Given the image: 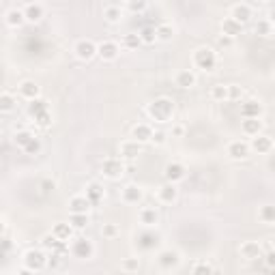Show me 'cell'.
<instances>
[{
  "label": "cell",
  "instance_id": "6da1fadb",
  "mask_svg": "<svg viewBox=\"0 0 275 275\" xmlns=\"http://www.w3.org/2000/svg\"><path fill=\"white\" fill-rule=\"evenodd\" d=\"M146 114L157 120V123H168V120L174 116V101L168 97H157L155 101H151L146 108Z\"/></svg>",
  "mask_w": 275,
  "mask_h": 275
},
{
  "label": "cell",
  "instance_id": "7a4b0ae2",
  "mask_svg": "<svg viewBox=\"0 0 275 275\" xmlns=\"http://www.w3.org/2000/svg\"><path fill=\"white\" fill-rule=\"evenodd\" d=\"M193 65L202 71H213L217 65V56L211 47H198L196 52H193Z\"/></svg>",
  "mask_w": 275,
  "mask_h": 275
},
{
  "label": "cell",
  "instance_id": "3957f363",
  "mask_svg": "<svg viewBox=\"0 0 275 275\" xmlns=\"http://www.w3.org/2000/svg\"><path fill=\"white\" fill-rule=\"evenodd\" d=\"M24 267L30 269L33 273L37 271H43L47 267V256L41 252V249H28L24 254Z\"/></svg>",
  "mask_w": 275,
  "mask_h": 275
},
{
  "label": "cell",
  "instance_id": "277c9868",
  "mask_svg": "<svg viewBox=\"0 0 275 275\" xmlns=\"http://www.w3.org/2000/svg\"><path fill=\"white\" fill-rule=\"evenodd\" d=\"M101 174L112 179V181H116L125 174V164H123V159H118V157H108L104 159V164H101Z\"/></svg>",
  "mask_w": 275,
  "mask_h": 275
},
{
  "label": "cell",
  "instance_id": "5b68a950",
  "mask_svg": "<svg viewBox=\"0 0 275 275\" xmlns=\"http://www.w3.org/2000/svg\"><path fill=\"white\" fill-rule=\"evenodd\" d=\"M71 254H73L76 258H80V260L93 258V254H95L93 241H88V239H78V241H73V245H71Z\"/></svg>",
  "mask_w": 275,
  "mask_h": 275
},
{
  "label": "cell",
  "instance_id": "8992f818",
  "mask_svg": "<svg viewBox=\"0 0 275 275\" xmlns=\"http://www.w3.org/2000/svg\"><path fill=\"white\" fill-rule=\"evenodd\" d=\"M73 52L80 60H90L97 56V45H95V41H90V39H80L73 45Z\"/></svg>",
  "mask_w": 275,
  "mask_h": 275
},
{
  "label": "cell",
  "instance_id": "52a82bcc",
  "mask_svg": "<svg viewBox=\"0 0 275 275\" xmlns=\"http://www.w3.org/2000/svg\"><path fill=\"white\" fill-rule=\"evenodd\" d=\"M230 17L234 19L237 24H241V26H245L249 19L254 17V11H252V7L247 5V3H237L232 9H230Z\"/></svg>",
  "mask_w": 275,
  "mask_h": 275
},
{
  "label": "cell",
  "instance_id": "ba28073f",
  "mask_svg": "<svg viewBox=\"0 0 275 275\" xmlns=\"http://www.w3.org/2000/svg\"><path fill=\"white\" fill-rule=\"evenodd\" d=\"M120 54V47L116 41H101L97 45V56H101V60H106V63H112V60H116Z\"/></svg>",
  "mask_w": 275,
  "mask_h": 275
},
{
  "label": "cell",
  "instance_id": "9c48e42d",
  "mask_svg": "<svg viewBox=\"0 0 275 275\" xmlns=\"http://www.w3.org/2000/svg\"><path fill=\"white\" fill-rule=\"evenodd\" d=\"M179 262H181V256H179V252H174V249H161L159 254H157V264L161 269H174V267H179Z\"/></svg>",
  "mask_w": 275,
  "mask_h": 275
},
{
  "label": "cell",
  "instance_id": "30bf717a",
  "mask_svg": "<svg viewBox=\"0 0 275 275\" xmlns=\"http://www.w3.org/2000/svg\"><path fill=\"white\" fill-rule=\"evenodd\" d=\"M164 177L168 183H172V185H177L179 181L185 179V166L179 164V161H170V164L164 168Z\"/></svg>",
  "mask_w": 275,
  "mask_h": 275
},
{
  "label": "cell",
  "instance_id": "8fae6325",
  "mask_svg": "<svg viewBox=\"0 0 275 275\" xmlns=\"http://www.w3.org/2000/svg\"><path fill=\"white\" fill-rule=\"evenodd\" d=\"M228 157L234 161H241V159H247L249 157V144L243 140H234L228 144Z\"/></svg>",
  "mask_w": 275,
  "mask_h": 275
},
{
  "label": "cell",
  "instance_id": "7c38bea8",
  "mask_svg": "<svg viewBox=\"0 0 275 275\" xmlns=\"http://www.w3.org/2000/svg\"><path fill=\"white\" fill-rule=\"evenodd\" d=\"M22 13H24V19H26V22H30V24H37L39 19L43 17V13H45V7H43L41 3H28V5L22 9Z\"/></svg>",
  "mask_w": 275,
  "mask_h": 275
},
{
  "label": "cell",
  "instance_id": "4fadbf2b",
  "mask_svg": "<svg viewBox=\"0 0 275 275\" xmlns=\"http://www.w3.org/2000/svg\"><path fill=\"white\" fill-rule=\"evenodd\" d=\"M241 116L243 118H260L262 116V104L256 99H247L241 104Z\"/></svg>",
  "mask_w": 275,
  "mask_h": 275
},
{
  "label": "cell",
  "instance_id": "5bb4252c",
  "mask_svg": "<svg viewBox=\"0 0 275 275\" xmlns=\"http://www.w3.org/2000/svg\"><path fill=\"white\" fill-rule=\"evenodd\" d=\"M271 148H273V140H271V136H262V134H258V136H254V138H252L249 151H256V153H260V155H264V153H271Z\"/></svg>",
  "mask_w": 275,
  "mask_h": 275
},
{
  "label": "cell",
  "instance_id": "9a60e30c",
  "mask_svg": "<svg viewBox=\"0 0 275 275\" xmlns=\"http://www.w3.org/2000/svg\"><path fill=\"white\" fill-rule=\"evenodd\" d=\"M19 95H22L24 99H28V101L39 99L41 97V86H39L37 82H33V80H24V82L19 84Z\"/></svg>",
  "mask_w": 275,
  "mask_h": 275
},
{
  "label": "cell",
  "instance_id": "2e32d148",
  "mask_svg": "<svg viewBox=\"0 0 275 275\" xmlns=\"http://www.w3.org/2000/svg\"><path fill=\"white\" fill-rule=\"evenodd\" d=\"M241 256L245 258V260H256L262 256V247H260V243L258 241H245L241 245Z\"/></svg>",
  "mask_w": 275,
  "mask_h": 275
},
{
  "label": "cell",
  "instance_id": "e0dca14e",
  "mask_svg": "<svg viewBox=\"0 0 275 275\" xmlns=\"http://www.w3.org/2000/svg\"><path fill=\"white\" fill-rule=\"evenodd\" d=\"M118 153H120V159H136L142 153V144H138L134 140H125L123 144H120Z\"/></svg>",
  "mask_w": 275,
  "mask_h": 275
},
{
  "label": "cell",
  "instance_id": "ac0fdd59",
  "mask_svg": "<svg viewBox=\"0 0 275 275\" xmlns=\"http://www.w3.org/2000/svg\"><path fill=\"white\" fill-rule=\"evenodd\" d=\"M131 138H134V142H138V144L151 142V138H153V127L140 123V125H136L134 129H131Z\"/></svg>",
  "mask_w": 275,
  "mask_h": 275
},
{
  "label": "cell",
  "instance_id": "d6986e66",
  "mask_svg": "<svg viewBox=\"0 0 275 275\" xmlns=\"http://www.w3.org/2000/svg\"><path fill=\"white\" fill-rule=\"evenodd\" d=\"M144 198V191H142V187L140 185H127L125 189H123V202H127V205H138V202Z\"/></svg>",
  "mask_w": 275,
  "mask_h": 275
},
{
  "label": "cell",
  "instance_id": "ffe728a7",
  "mask_svg": "<svg viewBox=\"0 0 275 275\" xmlns=\"http://www.w3.org/2000/svg\"><path fill=\"white\" fill-rule=\"evenodd\" d=\"M174 84L179 88H193V86H196V73L189 71V69H183V71H179V73H177Z\"/></svg>",
  "mask_w": 275,
  "mask_h": 275
},
{
  "label": "cell",
  "instance_id": "44dd1931",
  "mask_svg": "<svg viewBox=\"0 0 275 275\" xmlns=\"http://www.w3.org/2000/svg\"><path fill=\"white\" fill-rule=\"evenodd\" d=\"M157 196H159L161 202H166V205H172V202L179 198V189H177V185H172V183H166V185L159 187Z\"/></svg>",
  "mask_w": 275,
  "mask_h": 275
},
{
  "label": "cell",
  "instance_id": "7402d4cb",
  "mask_svg": "<svg viewBox=\"0 0 275 275\" xmlns=\"http://www.w3.org/2000/svg\"><path fill=\"white\" fill-rule=\"evenodd\" d=\"M104 19L108 24H118L123 19V7L120 5H106L104 7Z\"/></svg>",
  "mask_w": 275,
  "mask_h": 275
},
{
  "label": "cell",
  "instance_id": "603a6c76",
  "mask_svg": "<svg viewBox=\"0 0 275 275\" xmlns=\"http://www.w3.org/2000/svg\"><path fill=\"white\" fill-rule=\"evenodd\" d=\"M86 200L90 202V207H97L101 200H104V187L99 185V183H90V185L86 187Z\"/></svg>",
  "mask_w": 275,
  "mask_h": 275
},
{
  "label": "cell",
  "instance_id": "cb8c5ba5",
  "mask_svg": "<svg viewBox=\"0 0 275 275\" xmlns=\"http://www.w3.org/2000/svg\"><path fill=\"white\" fill-rule=\"evenodd\" d=\"M69 209L71 213H80V215H88L90 202L86 200V196H73L69 200Z\"/></svg>",
  "mask_w": 275,
  "mask_h": 275
},
{
  "label": "cell",
  "instance_id": "d4e9b609",
  "mask_svg": "<svg viewBox=\"0 0 275 275\" xmlns=\"http://www.w3.org/2000/svg\"><path fill=\"white\" fill-rule=\"evenodd\" d=\"M157 243H159V237H157L155 232H142L140 237H138V247H140V249H144V252L155 249V247H157Z\"/></svg>",
  "mask_w": 275,
  "mask_h": 275
},
{
  "label": "cell",
  "instance_id": "484cf974",
  "mask_svg": "<svg viewBox=\"0 0 275 275\" xmlns=\"http://www.w3.org/2000/svg\"><path fill=\"white\" fill-rule=\"evenodd\" d=\"M243 33V26L241 24H237L232 17H226L221 22V35H226V37H230V39H234L237 35H241Z\"/></svg>",
  "mask_w": 275,
  "mask_h": 275
},
{
  "label": "cell",
  "instance_id": "4316f807",
  "mask_svg": "<svg viewBox=\"0 0 275 275\" xmlns=\"http://www.w3.org/2000/svg\"><path fill=\"white\" fill-rule=\"evenodd\" d=\"M241 129H243V134L245 136H258L260 131H262V120L260 118H245L243 120V125H241Z\"/></svg>",
  "mask_w": 275,
  "mask_h": 275
},
{
  "label": "cell",
  "instance_id": "83f0119b",
  "mask_svg": "<svg viewBox=\"0 0 275 275\" xmlns=\"http://www.w3.org/2000/svg\"><path fill=\"white\" fill-rule=\"evenodd\" d=\"M5 22L11 26V28H19V26L26 22V19H24V13H22V9H15V7H13V9H9L7 15H5Z\"/></svg>",
  "mask_w": 275,
  "mask_h": 275
},
{
  "label": "cell",
  "instance_id": "f1b7e54d",
  "mask_svg": "<svg viewBox=\"0 0 275 275\" xmlns=\"http://www.w3.org/2000/svg\"><path fill=\"white\" fill-rule=\"evenodd\" d=\"M17 108V99L11 93H3L0 95V114H11Z\"/></svg>",
  "mask_w": 275,
  "mask_h": 275
},
{
  "label": "cell",
  "instance_id": "f546056e",
  "mask_svg": "<svg viewBox=\"0 0 275 275\" xmlns=\"http://www.w3.org/2000/svg\"><path fill=\"white\" fill-rule=\"evenodd\" d=\"M43 112H49V106H47V101L43 97H39V99H33L28 104V114L30 116H39V114H43Z\"/></svg>",
  "mask_w": 275,
  "mask_h": 275
},
{
  "label": "cell",
  "instance_id": "4dcf8cb0",
  "mask_svg": "<svg viewBox=\"0 0 275 275\" xmlns=\"http://www.w3.org/2000/svg\"><path fill=\"white\" fill-rule=\"evenodd\" d=\"M140 221L144 223V226H155V223L159 221V213H157V209H153V207L142 209V211H140Z\"/></svg>",
  "mask_w": 275,
  "mask_h": 275
},
{
  "label": "cell",
  "instance_id": "1f68e13d",
  "mask_svg": "<svg viewBox=\"0 0 275 275\" xmlns=\"http://www.w3.org/2000/svg\"><path fill=\"white\" fill-rule=\"evenodd\" d=\"M52 234H54L58 241H65L67 243L71 237H73V228H71L69 223H56V226L52 228Z\"/></svg>",
  "mask_w": 275,
  "mask_h": 275
},
{
  "label": "cell",
  "instance_id": "d6a6232c",
  "mask_svg": "<svg viewBox=\"0 0 275 275\" xmlns=\"http://www.w3.org/2000/svg\"><path fill=\"white\" fill-rule=\"evenodd\" d=\"M155 37H157V41H164V43H168V41H172V37H174V28H172L170 24H159L157 28H155Z\"/></svg>",
  "mask_w": 275,
  "mask_h": 275
},
{
  "label": "cell",
  "instance_id": "836d02e7",
  "mask_svg": "<svg viewBox=\"0 0 275 275\" xmlns=\"http://www.w3.org/2000/svg\"><path fill=\"white\" fill-rule=\"evenodd\" d=\"M69 226L73 230H84L88 226V215H80V213H71L69 217Z\"/></svg>",
  "mask_w": 275,
  "mask_h": 275
},
{
  "label": "cell",
  "instance_id": "e575fe53",
  "mask_svg": "<svg viewBox=\"0 0 275 275\" xmlns=\"http://www.w3.org/2000/svg\"><path fill=\"white\" fill-rule=\"evenodd\" d=\"M138 37H140V41L144 43V45H153V43L157 41V37H155V28H153V26H144V28H142L140 33H138Z\"/></svg>",
  "mask_w": 275,
  "mask_h": 275
},
{
  "label": "cell",
  "instance_id": "d590c367",
  "mask_svg": "<svg viewBox=\"0 0 275 275\" xmlns=\"http://www.w3.org/2000/svg\"><path fill=\"white\" fill-rule=\"evenodd\" d=\"M33 138H35V134H33V131H30V129H19L17 134H15V138H13V140H15V144H17L19 148H24V146H26V144H28V142L33 140Z\"/></svg>",
  "mask_w": 275,
  "mask_h": 275
},
{
  "label": "cell",
  "instance_id": "8d00e7d4",
  "mask_svg": "<svg viewBox=\"0 0 275 275\" xmlns=\"http://www.w3.org/2000/svg\"><path fill=\"white\" fill-rule=\"evenodd\" d=\"M211 99H215V101H228V86L215 84V86L211 88Z\"/></svg>",
  "mask_w": 275,
  "mask_h": 275
},
{
  "label": "cell",
  "instance_id": "74e56055",
  "mask_svg": "<svg viewBox=\"0 0 275 275\" xmlns=\"http://www.w3.org/2000/svg\"><path fill=\"white\" fill-rule=\"evenodd\" d=\"M258 217H260V221H264V223H273V221H275V207H273V205H264V207L260 209V213H258Z\"/></svg>",
  "mask_w": 275,
  "mask_h": 275
},
{
  "label": "cell",
  "instance_id": "f35d334b",
  "mask_svg": "<svg viewBox=\"0 0 275 275\" xmlns=\"http://www.w3.org/2000/svg\"><path fill=\"white\" fill-rule=\"evenodd\" d=\"M271 33H273L271 19H258V24H256V35H260V37H269Z\"/></svg>",
  "mask_w": 275,
  "mask_h": 275
},
{
  "label": "cell",
  "instance_id": "ab89813d",
  "mask_svg": "<svg viewBox=\"0 0 275 275\" xmlns=\"http://www.w3.org/2000/svg\"><path fill=\"white\" fill-rule=\"evenodd\" d=\"M41 148H43V144H41V140H39L37 136L33 138V140H30L28 142V144L22 148L24 153H26V155H37V153H41Z\"/></svg>",
  "mask_w": 275,
  "mask_h": 275
},
{
  "label": "cell",
  "instance_id": "60d3db41",
  "mask_svg": "<svg viewBox=\"0 0 275 275\" xmlns=\"http://www.w3.org/2000/svg\"><path fill=\"white\" fill-rule=\"evenodd\" d=\"M123 45H125L127 49H138V47L142 45L138 33H129V35H125V37H123Z\"/></svg>",
  "mask_w": 275,
  "mask_h": 275
},
{
  "label": "cell",
  "instance_id": "b9f144b4",
  "mask_svg": "<svg viewBox=\"0 0 275 275\" xmlns=\"http://www.w3.org/2000/svg\"><path fill=\"white\" fill-rule=\"evenodd\" d=\"M191 275H215L213 273V267L209 262H198L196 267H193V273Z\"/></svg>",
  "mask_w": 275,
  "mask_h": 275
},
{
  "label": "cell",
  "instance_id": "7bdbcfd3",
  "mask_svg": "<svg viewBox=\"0 0 275 275\" xmlns=\"http://www.w3.org/2000/svg\"><path fill=\"white\" fill-rule=\"evenodd\" d=\"M243 97V88L237 84H228V101H239Z\"/></svg>",
  "mask_w": 275,
  "mask_h": 275
},
{
  "label": "cell",
  "instance_id": "ee69618b",
  "mask_svg": "<svg viewBox=\"0 0 275 275\" xmlns=\"http://www.w3.org/2000/svg\"><path fill=\"white\" fill-rule=\"evenodd\" d=\"M35 123L39 125V127H49L52 125V114H49V112H43V114H39V116H35Z\"/></svg>",
  "mask_w": 275,
  "mask_h": 275
},
{
  "label": "cell",
  "instance_id": "f6af8a7d",
  "mask_svg": "<svg viewBox=\"0 0 275 275\" xmlns=\"http://www.w3.org/2000/svg\"><path fill=\"white\" fill-rule=\"evenodd\" d=\"M138 267H140V260L138 258H125L123 260V271H127V273L138 271Z\"/></svg>",
  "mask_w": 275,
  "mask_h": 275
},
{
  "label": "cell",
  "instance_id": "bcb514c9",
  "mask_svg": "<svg viewBox=\"0 0 275 275\" xmlns=\"http://www.w3.org/2000/svg\"><path fill=\"white\" fill-rule=\"evenodd\" d=\"M146 7H148V3H146V0H138V3H136V0H131V3L127 5V9H129V11H134V13H140V11H144Z\"/></svg>",
  "mask_w": 275,
  "mask_h": 275
},
{
  "label": "cell",
  "instance_id": "7dc6e473",
  "mask_svg": "<svg viewBox=\"0 0 275 275\" xmlns=\"http://www.w3.org/2000/svg\"><path fill=\"white\" fill-rule=\"evenodd\" d=\"M104 237H108V239L118 237V226H116V223H106V226H104Z\"/></svg>",
  "mask_w": 275,
  "mask_h": 275
},
{
  "label": "cell",
  "instance_id": "c3c4849f",
  "mask_svg": "<svg viewBox=\"0 0 275 275\" xmlns=\"http://www.w3.org/2000/svg\"><path fill=\"white\" fill-rule=\"evenodd\" d=\"M166 140H168V138H166V131H161V129H159V131H153V138H151V142H155L157 146L166 144Z\"/></svg>",
  "mask_w": 275,
  "mask_h": 275
},
{
  "label": "cell",
  "instance_id": "681fc988",
  "mask_svg": "<svg viewBox=\"0 0 275 275\" xmlns=\"http://www.w3.org/2000/svg\"><path fill=\"white\" fill-rule=\"evenodd\" d=\"M183 134H185V127H183V125L172 127V136H174V138H183Z\"/></svg>",
  "mask_w": 275,
  "mask_h": 275
},
{
  "label": "cell",
  "instance_id": "f907efd6",
  "mask_svg": "<svg viewBox=\"0 0 275 275\" xmlns=\"http://www.w3.org/2000/svg\"><path fill=\"white\" fill-rule=\"evenodd\" d=\"M58 254H52V256H47V267H58Z\"/></svg>",
  "mask_w": 275,
  "mask_h": 275
},
{
  "label": "cell",
  "instance_id": "816d5d0a",
  "mask_svg": "<svg viewBox=\"0 0 275 275\" xmlns=\"http://www.w3.org/2000/svg\"><path fill=\"white\" fill-rule=\"evenodd\" d=\"M264 258H267V267L273 269L275 267V254L273 252H267V256H264Z\"/></svg>",
  "mask_w": 275,
  "mask_h": 275
},
{
  "label": "cell",
  "instance_id": "f5cc1de1",
  "mask_svg": "<svg viewBox=\"0 0 275 275\" xmlns=\"http://www.w3.org/2000/svg\"><path fill=\"white\" fill-rule=\"evenodd\" d=\"M217 41H219V45H223V47H228V45L232 43V39H230V37H226V35H221V37L217 39Z\"/></svg>",
  "mask_w": 275,
  "mask_h": 275
},
{
  "label": "cell",
  "instance_id": "db71d44e",
  "mask_svg": "<svg viewBox=\"0 0 275 275\" xmlns=\"http://www.w3.org/2000/svg\"><path fill=\"white\" fill-rule=\"evenodd\" d=\"M15 275H35V273L30 271V269H26V267H22V269H19V271H17Z\"/></svg>",
  "mask_w": 275,
  "mask_h": 275
},
{
  "label": "cell",
  "instance_id": "11a10c76",
  "mask_svg": "<svg viewBox=\"0 0 275 275\" xmlns=\"http://www.w3.org/2000/svg\"><path fill=\"white\" fill-rule=\"evenodd\" d=\"M43 187H45V191H49V189H54V183H49V181H43Z\"/></svg>",
  "mask_w": 275,
  "mask_h": 275
},
{
  "label": "cell",
  "instance_id": "9f6ffc18",
  "mask_svg": "<svg viewBox=\"0 0 275 275\" xmlns=\"http://www.w3.org/2000/svg\"><path fill=\"white\" fill-rule=\"evenodd\" d=\"M5 228H7V226H5V221H3V219H0V234H3V232H5Z\"/></svg>",
  "mask_w": 275,
  "mask_h": 275
},
{
  "label": "cell",
  "instance_id": "6f0895ef",
  "mask_svg": "<svg viewBox=\"0 0 275 275\" xmlns=\"http://www.w3.org/2000/svg\"><path fill=\"white\" fill-rule=\"evenodd\" d=\"M56 275H65V273H56Z\"/></svg>",
  "mask_w": 275,
  "mask_h": 275
}]
</instances>
